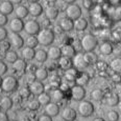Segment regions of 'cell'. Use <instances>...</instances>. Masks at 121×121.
<instances>
[{
    "label": "cell",
    "mask_w": 121,
    "mask_h": 121,
    "mask_svg": "<svg viewBox=\"0 0 121 121\" xmlns=\"http://www.w3.org/2000/svg\"><path fill=\"white\" fill-rule=\"evenodd\" d=\"M80 44H82V50L86 53H90L93 52L98 45V39L94 35L92 34H87L80 40Z\"/></svg>",
    "instance_id": "6da1fadb"
},
{
    "label": "cell",
    "mask_w": 121,
    "mask_h": 121,
    "mask_svg": "<svg viewBox=\"0 0 121 121\" xmlns=\"http://www.w3.org/2000/svg\"><path fill=\"white\" fill-rule=\"evenodd\" d=\"M54 37L55 35L50 29H43L38 33V43L44 45V46H47V45H50L54 41Z\"/></svg>",
    "instance_id": "7a4b0ae2"
},
{
    "label": "cell",
    "mask_w": 121,
    "mask_h": 121,
    "mask_svg": "<svg viewBox=\"0 0 121 121\" xmlns=\"http://www.w3.org/2000/svg\"><path fill=\"white\" fill-rule=\"evenodd\" d=\"M18 87V80L16 77L14 76H6L4 78H2V83H1V87L2 91L5 93H13L17 90Z\"/></svg>",
    "instance_id": "3957f363"
},
{
    "label": "cell",
    "mask_w": 121,
    "mask_h": 121,
    "mask_svg": "<svg viewBox=\"0 0 121 121\" xmlns=\"http://www.w3.org/2000/svg\"><path fill=\"white\" fill-rule=\"evenodd\" d=\"M65 12H66V17L72 21H75V20L79 19L82 17V9L79 7V5L75 3L69 4Z\"/></svg>",
    "instance_id": "277c9868"
},
{
    "label": "cell",
    "mask_w": 121,
    "mask_h": 121,
    "mask_svg": "<svg viewBox=\"0 0 121 121\" xmlns=\"http://www.w3.org/2000/svg\"><path fill=\"white\" fill-rule=\"evenodd\" d=\"M78 113L82 117H90L94 113V105L92 102L82 100L78 105Z\"/></svg>",
    "instance_id": "5b68a950"
},
{
    "label": "cell",
    "mask_w": 121,
    "mask_h": 121,
    "mask_svg": "<svg viewBox=\"0 0 121 121\" xmlns=\"http://www.w3.org/2000/svg\"><path fill=\"white\" fill-rule=\"evenodd\" d=\"M24 31L28 34V36H36L38 33L41 31L40 23L36 20H28L24 23Z\"/></svg>",
    "instance_id": "8992f818"
},
{
    "label": "cell",
    "mask_w": 121,
    "mask_h": 121,
    "mask_svg": "<svg viewBox=\"0 0 121 121\" xmlns=\"http://www.w3.org/2000/svg\"><path fill=\"white\" fill-rule=\"evenodd\" d=\"M70 94H71V98L74 101H82L84 100L85 96H86V91L82 86H79V85H73V86L70 89Z\"/></svg>",
    "instance_id": "52a82bcc"
},
{
    "label": "cell",
    "mask_w": 121,
    "mask_h": 121,
    "mask_svg": "<svg viewBox=\"0 0 121 121\" xmlns=\"http://www.w3.org/2000/svg\"><path fill=\"white\" fill-rule=\"evenodd\" d=\"M72 65L74 69L78 70H84L88 67V64L86 63L85 58H84V53H76L75 56L72 58Z\"/></svg>",
    "instance_id": "ba28073f"
},
{
    "label": "cell",
    "mask_w": 121,
    "mask_h": 121,
    "mask_svg": "<svg viewBox=\"0 0 121 121\" xmlns=\"http://www.w3.org/2000/svg\"><path fill=\"white\" fill-rule=\"evenodd\" d=\"M9 38V43L11 45H13L16 49H21L24 45V39L22 38V36L20 34H17V33H11V34L7 35Z\"/></svg>",
    "instance_id": "9c48e42d"
},
{
    "label": "cell",
    "mask_w": 121,
    "mask_h": 121,
    "mask_svg": "<svg viewBox=\"0 0 121 121\" xmlns=\"http://www.w3.org/2000/svg\"><path fill=\"white\" fill-rule=\"evenodd\" d=\"M28 10V14L31 15L32 17H38L40 16L42 13H43V6L41 3L37 1H34V2H30L29 3V6L27 7Z\"/></svg>",
    "instance_id": "30bf717a"
},
{
    "label": "cell",
    "mask_w": 121,
    "mask_h": 121,
    "mask_svg": "<svg viewBox=\"0 0 121 121\" xmlns=\"http://www.w3.org/2000/svg\"><path fill=\"white\" fill-rule=\"evenodd\" d=\"M60 53H62L63 57L72 59L75 56V54H76V51H75V47L72 44L66 43V44H63V46L60 47Z\"/></svg>",
    "instance_id": "8fae6325"
},
{
    "label": "cell",
    "mask_w": 121,
    "mask_h": 121,
    "mask_svg": "<svg viewBox=\"0 0 121 121\" xmlns=\"http://www.w3.org/2000/svg\"><path fill=\"white\" fill-rule=\"evenodd\" d=\"M28 89L32 95H36V96H39L40 94H42V93L45 92L44 84H43L41 81H38V80L34 81L32 83H30L28 85Z\"/></svg>",
    "instance_id": "7c38bea8"
},
{
    "label": "cell",
    "mask_w": 121,
    "mask_h": 121,
    "mask_svg": "<svg viewBox=\"0 0 121 121\" xmlns=\"http://www.w3.org/2000/svg\"><path fill=\"white\" fill-rule=\"evenodd\" d=\"M9 29L12 30V33H17L19 34L21 31H23L24 29V22L23 20L19 18H14L9 22Z\"/></svg>",
    "instance_id": "4fadbf2b"
},
{
    "label": "cell",
    "mask_w": 121,
    "mask_h": 121,
    "mask_svg": "<svg viewBox=\"0 0 121 121\" xmlns=\"http://www.w3.org/2000/svg\"><path fill=\"white\" fill-rule=\"evenodd\" d=\"M60 113V106L56 103L49 102L47 105H45V115L49 116V117H55Z\"/></svg>",
    "instance_id": "5bb4252c"
},
{
    "label": "cell",
    "mask_w": 121,
    "mask_h": 121,
    "mask_svg": "<svg viewBox=\"0 0 121 121\" xmlns=\"http://www.w3.org/2000/svg\"><path fill=\"white\" fill-rule=\"evenodd\" d=\"M76 111L72 107H65L62 112V118L64 119L65 121H74L76 119Z\"/></svg>",
    "instance_id": "9a60e30c"
},
{
    "label": "cell",
    "mask_w": 121,
    "mask_h": 121,
    "mask_svg": "<svg viewBox=\"0 0 121 121\" xmlns=\"http://www.w3.org/2000/svg\"><path fill=\"white\" fill-rule=\"evenodd\" d=\"M49 97H50V101L57 104L59 102L64 100L65 94L60 89H53V90H51V92L49 93Z\"/></svg>",
    "instance_id": "2e32d148"
},
{
    "label": "cell",
    "mask_w": 121,
    "mask_h": 121,
    "mask_svg": "<svg viewBox=\"0 0 121 121\" xmlns=\"http://www.w3.org/2000/svg\"><path fill=\"white\" fill-rule=\"evenodd\" d=\"M14 11V3L9 0H4V1L0 2V14L2 15H7L12 14Z\"/></svg>",
    "instance_id": "e0dca14e"
},
{
    "label": "cell",
    "mask_w": 121,
    "mask_h": 121,
    "mask_svg": "<svg viewBox=\"0 0 121 121\" xmlns=\"http://www.w3.org/2000/svg\"><path fill=\"white\" fill-rule=\"evenodd\" d=\"M78 71L74 67H71V69L65 71V75H64V78H65V81L67 82H74L75 83V79H76L77 75H78Z\"/></svg>",
    "instance_id": "ac0fdd59"
},
{
    "label": "cell",
    "mask_w": 121,
    "mask_h": 121,
    "mask_svg": "<svg viewBox=\"0 0 121 121\" xmlns=\"http://www.w3.org/2000/svg\"><path fill=\"white\" fill-rule=\"evenodd\" d=\"M113 45L111 42L109 41H103L101 44L99 45V52L101 55H104V56H109L113 53Z\"/></svg>",
    "instance_id": "d6986e66"
},
{
    "label": "cell",
    "mask_w": 121,
    "mask_h": 121,
    "mask_svg": "<svg viewBox=\"0 0 121 121\" xmlns=\"http://www.w3.org/2000/svg\"><path fill=\"white\" fill-rule=\"evenodd\" d=\"M26 67H27V64H26V62H25V60H23V59H19L18 58V59L13 63V69H14V71H16L17 73H19V74L24 73L25 71H26Z\"/></svg>",
    "instance_id": "ffe728a7"
},
{
    "label": "cell",
    "mask_w": 121,
    "mask_h": 121,
    "mask_svg": "<svg viewBox=\"0 0 121 121\" xmlns=\"http://www.w3.org/2000/svg\"><path fill=\"white\" fill-rule=\"evenodd\" d=\"M59 25L60 26V29L63 30V32H70V31H72L73 27H74L73 21L72 20H70L69 18H67V17L60 19Z\"/></svg>",
    "instance_id": "44dd1931"
},
{
    "label": "cell",
    "mask_w": 121,
    "mask_h": 121,
    "mask_svg": "<svg viewBox=\"0 0 121 121\" xmlns=\"http://www.w3.org/2000/svg\"><path fill=\"white\" fill-rule=\"evenodd\" d=\"M47 57L50 58L51 60H59L62 57L60 53V47L59 46H51L47 52Z\"/></svg>",
    "instance_id": "7402d4cb"
},
{
    "label": "cell",
    "mask_w": 121,
    "mask_h": 121,
    "mask_svg": "<svg viewBox=\"0 0 121 121\" xmlns=\"http://www.w3.org/2000/svg\"><path fill=\"white\" fill-rule=\"evenodd\" d=\"M89 80H90V77L87 73H80V74L77 75L76 79H75V84L84 87L85 85H87L89 83Z\"/></svg>",
    "instance_id": "603a6c76"
},
{
    "label": "cell",
    "mask_w": 121,
    "mask_h": 121,
    "mask_svg": "<svg viewBox=\"0 0 121 121\" xmlns=\"http://www.w3.org/2000/svg\"><path fill=\"white\" fill-rule=\"evenodd\" d=\"M105 101H107V103L110 106H116L119 103V96L116 93L112 92L105 96Z\"/></svg>",
    "instance_id": "cb8c5ba5"
},
{
    "label": "cell",
    "mask_w": 121,
    "mask_h": 121,
    "mask_svg": "<svg viewBox=\"0 0 121 121\" xmlns=\"http://www.w3.org/2000/svg\"><path fill=\"white\" fill-rule=\"evenodd\" d=\"M73 24H74V27H73V29H75L78 32L85 31V30L88 27V21L85 18H82V17H80L79 19L73 21Z\"/></svg>",
    "instance_id": "d4e9b609"
},
{
    "label": "cell",
    "mask_w": 121,
    "mask_h": 121,
    "mask_svg": "<svg viewBox=\"0 0 121 121\" xmlns=\"http://www.w3.org/2000/svg\"><path fill=\"white\" fill-rule=\"evenodd\" d=\"M45 15H46V18L48 20H54L59 16V11L54 5H49L45 11Z\"/></svg>",
    "instance_id": "484cf974"
},
{
    "label": "cell",
    "mask_w": 121,
    "mask_h": 121,
    "mask_svg": "<svg viewBox=\"0 0 121 121\" xmlns=\"http://www.w3.org/2000/svg\"><path fill=\"white\" fill-rule=\"evenodd\" d=\"M13 106V100L7 96H3L0 99V107L3 110V112L11 110Z\"/></svg>",
    "instance_id": "4316f807"
},
{
    "label": "cell",
    "mask_w": 121,
    "mask_h": 121,
    "mask_svg": "<svg viewBox=\"0 0 121 121\" xmlns=\"http://www.w3.org/2000/svg\"><path fill=\"white\" fill-rule=\"evenodd\" d=\"M59 65H60V69L64 70V71H67V70L71 69V67H73L72 59H69V58H66V57L62 56L59 59Z\"/></svg>",
    "instance_id": "83f0119b"
},
{
    "label": "cell",
    "mask_w": 121,
    "mask_h": 121,
    "mask_svg": "<svg viewBox=\"0 0 121 121\" xmlns=\"http://www.w3.org/2000/svg\"><path fill=\"white\" fill-rule=\"evenodd\" d=\"M35 76H36V80L38 81H43V80L48 78V71L44 67H39L35 72Z\"/></svg>",
    "instance_id": "f1b7e54d"
},
{
    "label": "cell",
    "mask_w": 121,
    "mask_h": 121,
    "mask_svg": "<svg viewBox=\"0 0 121 121\" xmlns=\"http://www.w3.org/2000/svg\"><path fill=\"white\" fill-rule=\"evenodd\" d=\"M15 13H16V16H17L16 18H19L22 20L27 17V15H28V10H27V7L25 5H21V4H20L19 6H17Z\"/></svg>",
    "instance_id": "f546056e"
},
{
    "label": "cell",
    "mask_w": 121,
    "mask_h": 121,
    "mask_svg": "<svg viewBox=\"0 0 121 121\" xmlns=\"http://www.w3.org/2000/svg\"><path fill=\"white\" fill-rule=\"evenodd\" d=\"M35 49H30V47H24L22 50V57H23V60H27V61H30L35 58Z\"/></svg>",
    "instance_id": "4dcf8cb0"
},
{
    "label": "cell",
    "mask_w": 121,
    "mask_h": 121,
    "mask_svg": "<svg viewBox=\"0 0 121 121\" xmlns=\"http://www.w3.org/2000/svg\"><path fill=\"white\" fill-rule=\"evenodd\" d=\"M110 67L114 71L116 74H120V72H121V59L120 58L117 57L115 59H113L110 63Z\"/></svg>",
    "instance_id": "1f68e13d"
},
{
    "label": "cell",
    "mask_w": 121,
    "mask_h": 121,
    "mask_svg": "<svg viewBox=\"0 0 121 121\" xmlns=\"http://www.w3.org/2000/svg\"><path fill=\"white\" fill-rule=\"evenodd\" d=\"M84 58H85L86 63H87L88 65L94 64V63H96V62H97V56L93 52L85 53V54H84Z\"/></svg>",
    "instance_id": "d6a6232c"
},
{
    "label": "cell",
    "mask_w": 121,
    "mask_h": 121,
    "mask_svg": "<svg viewBox=\"0 0 121 121\" xmlns=\"http://www.w3.org/2000/svg\"><path fill=\"white\" fill-rule=\"evenodd\" d=\"M104 96L105 95H104V93H103V91L100 89H95L91 92V98H92L93 100H95V101H100V100H102Z\"/></svg>",
    "instance_id": "836d02e7"
},
{
    "label": "cell",
    "mask_w": 121,
    "mask_h": 121,
    "mask_svg": "<svg viewBox=\"0 0 121 121\" xmlns=\"http://www.w3.org/2000/svg\"><path fill=\"white\" fill-rule=\"evenodd\" d=\"M38 102H39V104L40 105H47L49 102H51L50 101V97H49V94L48 93H46V92H44V93H42V94H40L39 96H38Z\"/></svg>",
    "instance_id": "e575fe53"
},
{
    "label": "cell",
    "mask_w": 121,
    "mask_h": 121,
    "mask_svg": "<svg viewBox=\"0 0 121 121\" xmlns=\"http://www.w3.org/2000/svg\"><path fill=\"white\" fill-rule=\"evenodd\" d=\"M4 58H5V60L9 63H14L18 59V54L15 51H13V50H9L4 54Z\"/></svg>",
    "instance_id": "d590c367"
},
{
    "label": "cell",
    "mask_w": 121,
    "mask_h": 121,
    "mask_svg": "<svg viewBox=\"0 0 121 121\" xmlns=\"http://www.w3.org/2000/svg\"><path fill=\"white\" fill-rule=\"evenodd\" d=\"M47 53L44 51V50H38L35 53V58L38 62H45L47 60Z\"/></svg>",
    "instance_id": "8d00e7d4"
},
{
    "label": "cell",
    "mask_w": 121,
    "mask_h": 121,
    "mask_svg": "<svg viewBox=\"0 0 121 121\" xmlns=\"http://www.w3.org/2000/svg\"><path fill=\"white\" fill-rule=\"evenodd\" d=\"M24 43L26 45V47H30V49H34V47H36L37 45L39 44L36 36H28L26 39H25Z\"/></svg>",
    "instance_id": "74e56055"
},
{
    "label": "cell",
    "mask_w": 121,
    "mask_h": 121,
    "mask_svg": "<svg viewBox=\"0 0 121 121\" xmlns=\"http://www.w3.org/2000/svg\"><path fill=\"white\" fill-rule=\"evenodd\" d=\"M55 4H56V5H54V6L57 9V11H66L67 6L69 5V4H71V2H70V1H62V0H59V1H55Z\"/></svg>",
    "instance_id": "f35d334b"
},
{
    "label": "cell",
    "mask_w": 121,
    "mask_h": 121,
    "mask_svg": "<svg viewBox=\"0 0 121 121\" xmlns=\"http://www.w3.org/2000/svg\"><path fill=\"white\" fill-rule=\"evenodd\" d=\"M107 119L109 121H118L119 120V114L114 110L109 111L107 113Z\"/></svg>",
    "instance_id": "ab89813d"
},
{
    "label": "cell",
    "mask_w": 121,
    "mask_h": 121,
    "mask_svg": "<svg viewBox=\"0 0 121 121\" xmlns=\"http://www.w3.org/2000/svg\"><path fill=\"white\" fill-rule=\"evenodd\" d=\"M27 106L30 111H37L40 108V104L38 102L37 99H32V100H29L28 103H27Z\"/></svg>",
    "instance_id": "60d3db41"
},
{
    "label": "cell",
    "mask_w": 121,
    "mask_h": 121,
    "mask_svg": "<svg viewBox=\"0 0 121 121\" xmlns=\"http://www.w3.org/2000/svg\"><path fill=\"white\" fill-rule=\"evenodd\" d=\"M19 95L21 96L22 98L26 99V98H28L29 96L31 95V93H30L28 86H23V87H21V89L19 90Z\"/></svg>",
    "instance_id": "b9f144b4"
},
{
    "label": "cell",
    "mask_w": 121,
    "mask_h": 121,
    "mask_svg": "<svg viewBox=\"0 0 121 121\" xmlns=\"http://www.w3.org/2000/svg\"><path fill=\"white\" fill-rule=\"evenodd\" d=\"M11 50V43L7 40H3V41H0V51L6 53L7 51Z\"/></svg>",
    "instance_id": "7bdbcfd3"
},
{
    "label": "cell",
    "mask_w": 121,
    "mask_h": 121,
    "mask_svg": "<svg viewBox=\"0 0 121 121\" xmlns=\"http://www.w3.org/2000/svg\"><path fill=\"white\" fill-rule=\"evenodd\" d=\"M95 65H96V69L98 71H100V72H103L104 70H107L108 67H109L108 63L104 61H97L96 63H95Z\"/></svg>",
    "instance_id": "ee69618b"
},
{
    "label": "cell",
    "mask_w": 121,
    "mask_h": 121,
    "mask_svg": "<svg viewBox=\"0 0 121 121\" xmlns=\"http://www.w3.org/2000/svg\"><path fill=\"white\" fill-rule=\"evenodd\" d=\"M120 11H121V9L119 5L116 6L115 9L113 10V19L116 20V21H119L120 20Z\"/></svg>",
    "instance_id": "f6af8a7d"
},
{
    "label": "cell",
    "mask_w": 121,
    "mask_h": 121,
    "mask_svg": "<svg viewBox=\"0 0 121 121\" xmlns=\"http://www.w3.org/2000/svg\"><path fill=\"white\" fill-rule=\"evenodd\" d=\"M94 2L91 1V0H84L82 1V5H84V7L86 10H92L93 7H94Z\"/></svg>",
    "instance_id": "bcb514c9"
},
{
    "label": "cell",
    "mask_w": 121,
    "mask_h": 121,
    "mask_svg": "<svg viewBox=\"0 0 121 121\" xmlns=\"http://www.w3.org/2000/svg\"><path fill=\"white\" fill-rule=\"evenodd\" d=\"M26 81L28 84L32 83L34 81H36V76H35V73H27L26 74Z\"/></svg>",
    "instance_id": "7dc6e473"
},
{
    "label": "cell",
    "mask_w": 121,
    "mask_h": 121,
    "mask_svg": "<svg viewBox=\"0 0 121 121\" xmlns=\"http://www.w3.org/2000/svg\"><path fill=\"white\" fill-rule=\"evenodd\" d=\"M7 31L5 30V27H0V41H3L6 39L7 37Z\"/></svg>",
    "instance_id": "c3c4849f"
},
{
    "label": "cell",
    "mask_w": 121,
    "mask_h": 121,
    "mask_svg": "<svg viewBox=\"0 0 121 121\" xmlns=\"http://www.w3.org/2000/svg\"><path fill=\"white\" fill-rule=\"evenodd\" d=\"M6 71H7V65L4 63V61L0 60V76H2V75L5 74Z\"/></svg>",
    "instance_id": "681fc988"
},
{
    "label": "cell",
    "mask_w": 121,
    "mask_h": 121,
    "mask_svg": "<svg viewBox=\"0 0 121 121\" xmlns=\"http://www.w3.org/2000/svg\"><path fill=\"white\" fill-rule=\"evenodd\" d=\"M9 22V19H7V16L5 15L0 14V27H4V25Z\"/></svg>",
    "instance_id": "f907efd6"
},
{
    "label": "cell",
    "mask_w": 121,
    "mask_h": 121,
    "mask_svg": "<svg viewBox=\"0 0 121 121\" xmlns=\"http://www.w3.org/2000/svg\"><path fill=\"white\" fill-rule=\"evenodd\" d=\"M110 35H111V33H110L109 30H102V31L100 32V37L103 38V40L108 39V37H109Z\"/></svg>",
    "instance_id": "816d5d0a"
},
{
    "label": "cell",
    "mask_w": 121,
    "mask_h": 121,
    "mask_svg": "<svg viewBox=\"0 0 121 121\" xmlns=\"http://www.w3.org/2000/svg\"><path fill=\"white\" fill-rule=\"evenodd\" d=\"M112 36L116 39V41H119L120 40V30L117 29V30H115V31H113Z\"/></svg>",
    "instance_id": "f5cc1de1"
},
{
    "label": "cell",
    "mask_w": 121,
    "mask_h": 121,
    "mask_svg": "<svg viewBox=\"0 0 121 121\" xmlns=\"http://www.w3.org/2000/svg\"><path fill=\"white\" fill-rule=\"evenodd\" d=\"M0 121H9V116L3 111H0Z\"/></svg>",
    "instance_id": "db71d44e"
},
{
    "label": "cell",
    "mask_w": 121,
    "mask_h": 121,
    "mask_svg": "<svg viewBox=\"0 0 121 121\" xmlns=\"http://www.w3.org/2000/svg\"><path fill=\"white\" fill-rule=\"evenodd\" d=\"M38 121H52V118L44 114V115H41V116H40L39 119H38Z\"/></svg>",
    "instance_id": "11a10c76"
},
{
    "label": "cell",
    "mask_w": 121,
    "mask_h": 121,
    "mask_svg": "<svg viewBox=\"0 0 121 121\" xmlns=\"http://www.w3.org/2000/svg\"><path fill=\"white\" fill-rule=\"evenodd\" d=\"M112 81L118 84V83L120 82V75L119 74H116V73H115V74L112 76Z\"/></svg>",
    "instance_id": "9f6ffc18"
},
{
    "label": "cell",
    "mask_w": 121,
    "mask_h": 121,
    "mask_svg": "<svg viewBox=\"0 0 121 121\" xmlns=\"http://www.w3.org/2000/svg\"><path fill=\"white\" fill-rule=\"evenodd\" d=\"M52 32H53V34L55 35V34H62L63 33V30L60 29V25H54V27H53V30H51Z\"/></svg>",
    "instance_id": "6f0895ef"
},
{
    "label": "cell",
    "mask_w": 121,
    "mask_h": 121,
    "mask_svg": "<svg viewBox=\"0 0 121 121\" xmlns=\"http://www.w3.org/2000/svg\"><path fill=\"white\" fill-rule=\"evenodd\" d=\"M93 121H105V120L103 119V118H99V117H98V118H95Z\"/></svg>",
    "instance_id": "680465c9"
},
{
    "label": "cell",
    "mask_w": 121,
    "mask_h": 121,
    "mask_svg": "<svg viewBox=\"0 0 121 121\" xmlns=\"http://www.w3.org/2000/svg\"><path fill=\"white\" fill-rule=\"evenodd\" d=\"M111 3H112V4H119L120 2H119V1H112Z\"/></svg>",
    "instance_id": "91938a15"
},
{
    "label": "cell",
    "mask_w": 121,
    "mask_h": 121,
    "mask_svg": "<svg viewBox=\"0 0 121 121\" xmlns=\"http://www.w3.org/2000/svg\"><path fill=\"white\" fill-rule=\"evenodd\" d=\"M1 83H2V77L0 76V87H1Z\"/></svg>",
    "instance_id": "94428289"
},
{
    "label": "cell",
    "mask_w": 121,
    "mask_h": 121,
    "mask_svg": "<svg viewBox=\"0 0 121 121\" xmlns=\"http://www.w3.org/2000/svg\"><path fill=\"white\" fill-rule=\"evenodd\" d=\"M9 121H16V120H9Z\"/></svg>",
    "instance_id": "6125c7cd"
}]
</instances>
